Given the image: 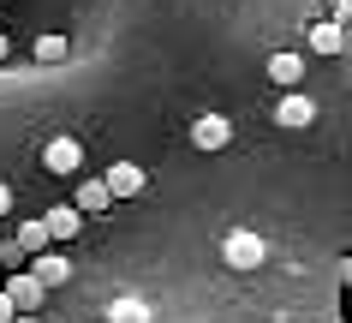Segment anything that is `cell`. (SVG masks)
Segmentation results:
<instances>
[{"mask_svg":"<svg viewBox=\"0 0 352 323\" xmlns=\"http://www.w3.org/2000/svg\"><path fill=\"white\" fill-rule=\"evenodd\" d=\"M221 258H227V269H263V258H269V246H263L257 233L233 228V233L221 240Z\"/></svg>","mask_w":352,"mask_h":323,"instance_id":"1","label":"cell"},{"mask_svg":"<svg viewBox=\"0 0 352 323\" xmlns=\"http://www.w3.org/2000/svg\"><path fill=\"white\" fill-rule=\"evenodd\" d=\"M0 60H6V37H0Z\"/></svg>","mask_w":352,"mask_h":323,"instance_id":"18","label":"cell"},{"mask_svg":"<svg viewBox=\"0 0 352 323\" xmlns=\"http://www.w3.org/2000/svg\"><path fill=\"white\" fill-rule=\"evenodd\" d=\"M311 120H316V102H311V96H298V90H280V102H275V126L298 132V126H311Z\"/></svg>","mask_w":352,"mask_h":323,"instance_id":"4","label":"cell"},{"mask_svg":"<svg viewBox=\"0 0 352 323\" xmlns=\"http://www.w3.org/2000/svg\"><path fill=\"white\" fill-rule=\"evenodd\" d=\"M30 275H36L42 287H60L66 275H72V264H66L60 251H36V258H30Z\"/></svg>","mask_w":352,"mask_h":323,"instance_id":"9","label":"cell"},{"mask_svg":"<svg viewBox=\"0 0 352 323\" xmlns=\"http://www.w3.org/2000/svg\"><path fill=\"white\" fill-rule=\"evenodd\" d=\"M6 323H42V317H24V311H19V317H6Z\"/></svg>","mask_w":352,"mask_h":323,"instance_id":"17","label":"cell"},{"mask_svg":"<svg viewBox=\"0 0 352 323\" xmlns=\"http://www.w3.org/2000/svg\"><path fill=\"white\" fill-rule=\"evenodd\" d=\"M305 42H311V54H346V24L329 19V24H316Z\"/></svg>","mask_w":352,"mask_h":323,"instance_id":"10","label":"cell"},{"mask_svg":"<svg viewBox=\"0 0 352 323\" xmlns=\"http://www.w3.org/2000/svg\"><path fill=\"white\" fill-rule=\"evenodd\" d=\"M6 209H12V186H0V216H6Z\"/></svg>","mask_w":352,"mask_h":323,"instance_id":"16","label":"cell"},{"mask_svg":"<svg viewBox=\"0 0 352 323\" xmlns=\"http://www.w3.org/2000/svg\"><path fill=\"white\" fill-rule=\"evenodd\" d=\"M0 264H6V246H0Z\"/></svg>","mask_w":352,"mask_h":323,"instance_id":"19","label":"cell"},{"mask_svg":"<svg viewBox=\"0 0 352 323\" xmlns=\"http://www.w3.org/2000/svg\"><path fill=\"white\" fill-rule=\"evenodd\" d=\"M42 228H48V240H78V233H84V216H78L72 204H54L42 216Z\"/></svg>","mask_w":352,"mask_h":323,"instance_id":"8","label":"cell"},{"mask_svg":"<svg viewBox=\"0 0 352 323\" xmlns=\"http://www.w3.org/2000/svg\"><path fill=\"white\" fill-rule=\"evenodd\" d=\"M0 293L12 300V311H24V317H42V293H48V287H42L36 275H30V269H12Z\"/></svg>","mask_w":352,"mask_h":323,"instance_id":"2","label":"cell"},{"mask_svg":"<svg viewBox=\"0 0 352 323\" xmlns=\"http://www.w3.org/2000/svg\"><path fill=\"white\" fill-rule=\"evenodd\" d=\"M72 54V42L60 37V30H48V37H36V60H48V66H54V60H66Z\"/></svg>","mask_w":352,"mask_h":323,"instance_id":"13","label":"cell"},{"mask_svg":"<svg viewBox=\"0 0 352 323\" xmlns=\"http://www.w3.org/2000/svg\"><path fill=\"white\" fill-rule=\"evenodd\" d=\"M191 144H197V150H227V144H233V120L227 114H197L191 120Z\"/></svg>","mask_w":352,"mask_h":323,"instance_id":"3","label":"cell"},{"mask_svg":"<svg viewBox=\"0 0 352 323\" xmlns=\"http://www.w3.org/2000/svg\"><path fill=\"white\" fill-rule=\"evenodd\" d=\"M19 251H30V258L48 251V228H42V222H24V228H19Z\"/></svg>","mask_w":352,"mask_h":323,"instance_id":"14","label":"cell"},{"mask_svg":"<svg viewBox=\"0 0 352 323\" xmlns=\"http://www.w3.org/2000/svg\"><path fill=\"white\" fill-rule=\"evenodd\" d=\"M113 198H108V186H102V174H90V180H78V191H72V209L78 216H102Z\"/></svg>","mask_w":352,"mask_h":323,"instance_id":"7","label":"cell"},{"mask_svg":"<svg viewBox=\"0 0 352 323\" xmlns=\"http://www.w3.org/2000/svg\"><path fill=\"white\" fill-rule=\"evenodd\" d=\"M102 186H108V198H138V191L149 186V174L138 168V162H113V168L102 174Z\"/></svg>","mask_w":352,"mask_h":323,"instance_id":"5","label":"cell"},{"mask_svg":"<svg viewBox=\"0 0 352 323\" xmlns=\"http://www.w3.org/2000/svg\"><path fill=\"white\" fill-rule=\"evenodd\" d=\"M6 317H19V311H12V300H6V293H0V323H6Z\"/></svg>","mask_w":352,"mask_h":323,"instance_id":"15","label":"cell"},{"mask_svg":"<svg viewBox=\"0 0 352 323\" xmlns=\"http://www.w3.org/2000/svg\"><path fill=\"white\" fill-rule=\"evenodd\" d=\"M269 78H275L280 90H298V78H305V54H269Z\"/></svg>","mask_w":352,"mask_h":323,"instance_id":"11","label":"cell"},{"mask_svg":"<svg viewBox=\"0 0 352 323\" xmlns=\"http://www.w3.org/2000/svg\"><path fill=\"white\" fill-rule=\"evenodd\" d=\"M108 323H149V305L126 293V300H113V305H108Z\"/></svg>","mask_w":352,"mask_h":323,"instance_id":"12","label":"cell"},{"mask_svg":"<svg viewBox=\"0 0 352 323\" xmlns=\"http://www.w3.org/2000/svg\"><path fill=\"white\" fill-rule=\"evenodd\" d=\"M42 168L48 174H78L84 168V144H78V138H54V144L42 150Z\"/></svg>","mask_w":352,"mask_h":323,"instance_id":"6","label":"cell"}]
</instances>
